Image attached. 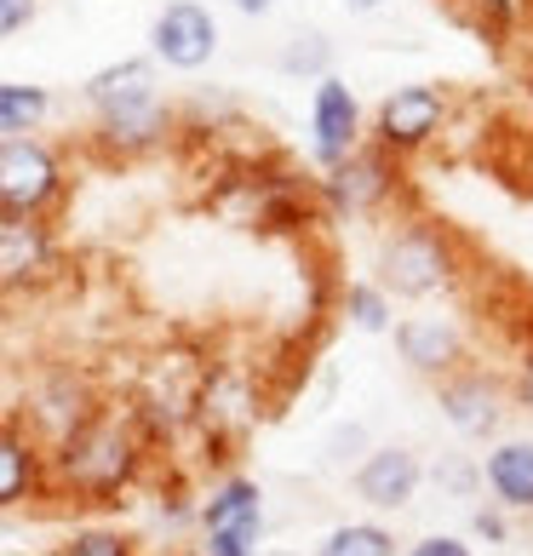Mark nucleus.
Here are the masks:
<instances>
[{
  "label": "nucleus",
  "mask_w": 533,
  "mask_h": 556,
  "mask_svg": "<svg viewBox=\"0 0 533 556\" xmlns=\"http://www.w3.org/2000/svg\"><path fill=\"white\" fill-rule=\"evenodd\" d=\"M69 201V155L40 132L0 138V218H58Z\"/></svg>",
  "instance_id": "39448f33"
},
{
  "label": "nucleus",
  "mask_w": 533,
  "mask_h": 556,
  "mask_svg": "<svg viewBox=\"0 0 533 556\" xmlns=\"http://www.w3.org/2000/svg\"><path fill=\"white\" fill-rule=\"evenodd\" d=\"M80 104L92 110V143L110 161H150L183 132L178 110L161 92V70L155 58H120L87 75Z\"/></svg>",
  "instance_id": "f03ea898"
},
{
  "label": "nucleus",
  "mask_w": 533,
  "mask_h": 556,
  "mask_svg": "<svg viewBox=\"0 0 533 556\" xmlns=\"http://www.w3.org/2000/svg\"><path fill=\"white\" fill-rule=\"evenodd\" d=\"M47 500V447L24 419H0V517Z\"/></svg>",
  "instance_id": "2eb2a0df"
},
{
  "label": "nucleus",
  "mask_w": 533,
  "mask_h": 556,
  "mask_svg": "<svg viewBox=\"0 0 533 556\" xmlns=\"http://www.w3.org/2000/svg\"><path fill=\"white\" fill-rule=\"evenodd\" d=\"M407 195V161H396L379 143H356L339 167H327L316 178V207L327 218H384L391 207H402Z\"/></svg>",
  "instance_id": "20e7f679"
},
{
  "label": "nucleus",
  "mask_w": 533,
  "mask_h": 556,
  "mask_svg": "<svg viewBox=\"0 0 533 556\" xmlns=\"http://www.w3.org/2000/svg\"><path fill=\"white\" fill-rule=\"evenodd\" d=\"M304 143H310L316 173L339 167L356 143H367V110H361V98H356V87L344 75H321L316 80V92H310V138Z\"/></svg>",
  "instance_id": "f8f14e48"
},
{
  "label": "nucleus",
  "mask_w": 533,
  "mask_h": 556,
  "mask_svg": "<svg viewBox=\"0 0 533 556\" xmlns=\"http://www.w3.org/2000/svg\"><path fill=\"white\" fill-rule=\"evenodd\" d=\"M339 311H344V321H351L356 333H391L396 327V299L384 293L379 281H351L339 293Z\"/></svg>",
  "instance_id": "6ab92c4d"
},
{
  "label": "nucleus",
  "mask_w": 533,
  "mask_h": 556,
  "mask_svg": "<svg viewBox=\"0 0 533 556\" xmlns=\"http://www.w3.org/2000/svg\"><path fill=\"white\" fill-rule=\"evenodd\" d=\"M436 407H442V419L454 425L465 442H494L505 430V414L517 402H510V384H499L487 367L459 362L454 374L436 379Z\"/></svg>",
  "instance_id": "1a4fd4ad"
},
{
  "label": "nucleus",
  "mask_w": 533,
  "mask_h": 556,
  "mask_svg": "<svg viewBox=\"0 0 533 556\" xmlns=\"http://www.w3.org/2000/svg\"><path fill=\"white\" fill-rule=\"evenodd\" d=\"M447 121H454L447 87H436V80H407V87H391L373 104V115H367V143L391 150L396 161H414L447 132Z\"/></svg>",
  "instance_id": "423d86ee"
},
{
  "label": "nucleus",
  "mask_w": 533,
  "mask_h": 556,
  "mask_svg": "<svg viewBox=\"0 0 533 556\" xmlns=\"http://www.w3.org/2000/svg\"><path fill=\"white\" fill-rule=\"evenodd\" d=\"M35 12H40V0H0V40L24 35L35 24Z\"/></svg>",
  "instance_id": "393cba45"
},
{
  "label": "nucleus",
  "mask_w": 533,
  "mask_h": 556,
  "mask_svg": "<svg viewBox=\"0 0 533 556\" xmlns=\"http://www.w3.org/2000/svg\"><path fill=\"white\" fill-rule=\"evenodd\" d=\"M230 7H236L241 17H270V12L281 7V0H230Z\"/></svg>",
  "instance_id": "bb28decb"
},
{
  "label": "nucleus",
  "mask_w": 533,
  "mask_h": 556,
  "mask_svg": "<svg viewBox=\"0 0 533 556\" xmlns=\"http://www.w3.org/2000/svg\"><path fill=\"white\" fill-rule=\"evenodd\" d=\"M384 7H391V0H344V12H356V17H373Z\"/></svg>",
  "instance_id": "cd10ccee"
},
{
  "label": "nucleus",
  "mask_w": 533,
  "mask_h": 556,
  "mask_svg": "<svg viewBox=\"0 0 533 556\" xmlns=\"http://www.w3.org/2000/svg\"><path fill=\"white\" fill-rule=\"evenodd\" d=\"M218 17L201 7V0H167L150 24V58L155 70H178V75H195L218 58Z\"/></svg>",
  "instance_id": "9b49d317"
},
{
  "label": "nucleus",
  "mask_w": 533,
  "mask_h": 556,
  "mask_svg": "<svg viewBox=\"0 0 533 556\" xmlns=\"http://www.w3.org/2000/svg\"><path fill=\"white\" fill-rule=\"evenodd\" d=\"M52 556H138V540H132V533H120V528L92 522V528H75Z\"/></svg>",
  "instance_id": "412c9836"
},
{
  "label": "nucleus",
  "mask_w": 533,
  "mask_h": 556,
  "mask_svg": "<svg viewBox=\"0 0 533 556\" xmlns=\"http://www.w3.org/2000/svg\"><path fill=\"white\" fill-rule=\"evenodd\" d=\"M351 488H356V500L367 510H407L424 488V459L402 442H379L356 459Z\"/></svg>",
  "instance_id": "ddd939ff"
},
{
  "label": "nucleus",
  "mask_w": 533,
  "mask_h": 556,
  "mask_svg": "<svg viewBox=\"0 0 533 556\" xmlns=\"http://www.w3.org/2000/svg\"><path fill=\"white\" fill-rule=\"evenodd\" d=\"M69 270L64 241H58L52 218H0V293L24 299L47 293Z\"/></svg>",
  "instance_id": "6e6552de"
},
{
  "label": "nucleus",
  "mask_w": 533,
  "mask_h": 556,
  "mask_svg": "<svg viewBox=\"0 0 533 556\" xmlns=\"http://www.w3.org/2000/svg\"><path fill=\"white\" fill-rule=\"evenodd\" d=\"M396 356H402V367L407 374H419V379H430L436 384L442 374H454V367L465 362V327L454 321V316H402L396 327Z\"/></svg>",
  "instance_id": "4468645a"
},
{
  "label": "nucleus",
  "mask_w": 533,
  "mask_h": 556,
  "mask_svg": "<svg viewBox=\"0 0 533 556\" xmlns=\"http://www.w3.org/2000/svg\"><path fill=\"white\" fill-rule=\"evenodd\" d=\"M310 556H396V533L384 522H339L321 533Z\"/></svg>",
  "instance_id": "aec40b11"
},
{
  "label": "nucleus",
  "mask_w": 533,
  "mask_h": 556,
  "mask_svg": "<svg viewBox=\"0 0 533 556\" xmlns=\"http://www.w3.org/2000/svg\"><path fill=\"white\" fill-rule=\"evenodd\" d=\"M470 533L487 540V545H510V510H499L494 500L477 505V510H470Z\"/></svg>",
  "instance_id": "4be33fe9"
},
{
  "label": "nucleus",
  "mask_w": 533,
  "mask_h": 556,
  "mask_svg": "<svg viewBox=\"0 0 533 556\" xmlns=\"http://www.w3.org/2000/svg\"><path fill=\"white\" fill-rule=\"evenodd\" d=\"M528 104H533V70H528Z\"/></svg>",
  "instance_id": "c756f323"
},
{
  "label": "nucleus",
  "mask_w": 533,
  "mask_h": 556,
  "mask_svg": "<svg viewBox=\"0 0 533 556\" xmlns=\"http://www.w3.org/2000/svg\"><path fill=\"white\" fill-rule=\"evenodd\" d=\"M195 528L201 545L195 556H258L264 545V488L253 477H224L213 493L195 505Z\"/></svg>",
  "instance_id": "0eeeda50"
},
{
  "label": "nucleus",
  "mask_w": 533,
  "mask_h": 556,
  "mask_svg": "<svg viewBox=\"0 0 533 556\" xmlns=\"http://www.w3.org/2000/svg\"><path fill=\"white\" fill-rule=\"evenodd\" d=\"M510 402H517L522 414H533V339L522 344V362H517V384H510Z\"/></svg>",
  "instance_id": "a878e982"
},
{
  "label": "nucleus",
  "mask_w": 533,
  "mask_h": 556,
  "mask_svg": "<svg viewBox=\"0 0 533 556\" xmlns=\"http://www.w3.org/2000/svg\"><path fill=\"white\" fill-rule=\"evenodd\" d=\"M98 407H104V396H98V384L80 374V367H47V374L29 384L17 419L35 430L40 447H52V442H64L80 419H92Z\"/></svg>",
  "instance_id": "9d476101"
},
{
  "label": "nucleus",
  "mask_w": 533,
  "mask_h": 556,
  "mask_svg": "<svg viewBox=\"0 0 533 556\" xmlns=\"http://www.w3.org/2000/svg\"><path fill=\"white\" fill-rule=\"evenodd\" d=\"M190 556H195V551H190Z\"/></svg>",
  "instance_id": "2f4dec72"
},
{
  "label": "nucleus",
  "mask_w": 533,
  "mask_h": 556,
  "mask_svg": "<svg viewBox=\"0 0 533 556\" xmlns=\"http://www.w3.org/2000/svg\"><path fill=\"white\" fill-rule=\"evenodd\" d=\"M276 70L287 80H321V75H333V40H327L321 29H293L281 40V52H276Z\"/></svg>",
  "instance_id": "a211bd4d"
},
{
  "label": "nucleus",
  "mask_w": 533,
  "mask_h": 556,
  "mask_svg": "<svg viewBox=\"0 0 533 556\" xmlns=\"http://www.w3.org/2000/svg\"><path fill=\"white\" fill-rule=\"evenodd\" d=\"M150 465V430L132 407H98L64 442L47 447V493H64L69 505H120L143 482Z\"/></svg>",
  "instance_id": "f257e3e1"
},
{
  "label": "nucleus",
  "mask_w": 533,
  "mask_h": 556,
  "mask_svg": "<svg viewBox=\"0 0 533 556\" xmlns=\"http://www.w3.org/2000/svg\"><path fill=\"white\" fill-rule=\"evenodd\" d=\"M373 270H379L373 281L391 299H407V304L442 299L465 281V241L430 213H396L379 236Z\"/></svg>",
  "instance_id": "7ed1b4c3"
},
{
  "label": "nucleus",
  "mask_w": 533,
  "mask_h": 556,
  "mask_svg": "<svg viewBox=\"0 0 533 556\" xmlns=\"http://www.w3.org/2000/svg\"><path fill=\"white\" fill-rule=\"evenodd\" d=\"M430 477H436L442 488H454L459 500H470V493L482 488V477H477V459H447V465H436V470H430Z\"/></svg>",
  "instance_id": "5701e85b"
},
{
  "label": "nucleus",
  "mask_w": 533,
  "mask_h": 556,
  "mask_svg": "<svg viewBox=\"0 0 533 556\" xmlns=\"http://www.w3.org/2000/svg\"><path fill=\"white\" fill-rule=\"evenodd\" d=\"M407 556H477V545L459 540V533H424V540L407 545Z\"/></svg>",
  "instance_id": "b1692460"
},
{
  "label": "nucleus",
  "mask_w": 533,
  "mask_h": 556,
  "mask_svg": "<svg viewBox=\"0 0 533 556\" xmlns=\"http://www.w3.org/2000/svg\"><path fill=\"white\" fill-rule=\"evenodd\" d=\"M477 477L487 488V500L510 517L533 510V442L528 437H494L487 453L477 459Z\"/></svg>",
  "instance_id": "dca6fc26"
},
{
  "label": "nucleus",
  "mask_w": 533,
  "mask_h": 556,
  "mask_svg": "<svg viewBox=\"0 0 533 556\" xmlns=\"http://www.w3.org/2000/svg\"><path fill=\"white\" fill-rule=\"evenodd\" d=\"M58 98L35 80H0V138H17V132H40L52 121Z\"/></svg>",
  "instance_id": "f3484780"
},
{
  "label": "nucleus",
  "mask_w": 533,
  "mask_h": 556,
  "mask_svg": "<svg viewBox=\"0 0 533 556\" xmlns=\"http://www.w3.org/2000/svg\"><path fill=\"white\" fill-rule=\"evenodd\" d=\"M0 304H7V293H0Z\"/></svg>",
  "instance_id": "7c9ffc66"
},
{
  "label": "nucleus",
  "mask_w": 533,
  "mask_h": 556,
  "mask_svg": "<svg viewBox=\"0 0 533 556\" xmlns=\"http://www.w3.org/2000/svg\"><path fill=\"white\" fill-rule=\"evenodd\" d=\"M258 556H299V551H258Z\"/></svg>",
  "instance_id": "c85d7f7f"
}]
</instances>
